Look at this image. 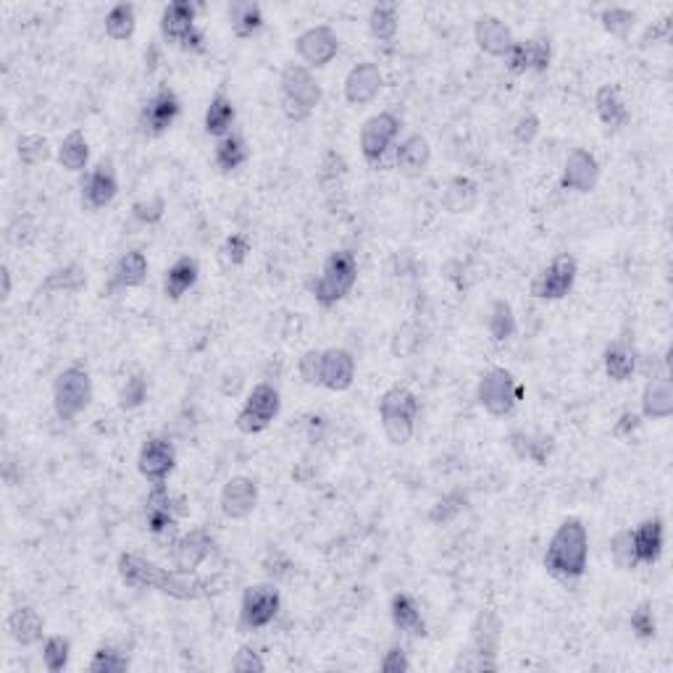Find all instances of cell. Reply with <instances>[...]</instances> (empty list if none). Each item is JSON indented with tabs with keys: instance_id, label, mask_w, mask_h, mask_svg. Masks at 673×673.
<instances>
[{
	"instance_id": "1",
	"label": "cell",
	"mask_w": 673,
	"mask_h": 673,
	"mask_svg": "<svg viewBox=\"0 0 673 673\" xmlns=\"http://www.w3.org/2000/svg\"><path fill=\"white\" fill-rule=\"evenodd\" d=\"M589 563V532L581 518H566L555 529L553 539L545 550L547 574L558 581H579L587 574Z\"/></svg>"
},
{
	"instance_id": "2",
	"label": "cell",
	"mask_w": 673,
	"mask_h": 673,
	"mask_svg": "<svg viewBox=\"0 0 673 673\" xmlns=\"http://www.w3.org/2000/svg\"><path fill=\"white\" fill-rule=\"evenodd\" d=\"M500 631L503 624L492 610H482L471 626V642L466 650H461L458 660L453 663V671H497V647H500Z\"/></svg>"
},
{
	"instance_id": "3",
	"label": "cell",
	"mask_w": 673,
	"mask_h": 673,
	"mask_svg": "<svg viewBox=\"0 0 673 673\" xmlns=\"http://www.w3.org/2000/svg\"><path fill=\"white\" fill-rule=\"evenodd\" d=\"M418 413H421V403H418L416 392L395 384L390 390L379 397V421H382L384 437L390 440V445H408L416 432Z\"/></svg>"
},
{
	"instance_id": "4",
	"label": "cell",
	"mask_w": 673,
	"mask_h": 673,
	"mask_svg": "<svg viewBox=\"0 0 673 673\" xmlns=\"http://www.w3.org/2000/svg\"><path fill=\"white\" fill-rule=\"evenodd\" d=\"M198 11L200 6H195L190 0H174V3H169L161 14L163 40L177 45L185 53H192V56H203L208 45L203 29L198 27Z\"/></svg>"
},
{
	"instance_id": "5",
	"label": "cell",
	"mask_w": 673,
	"mask_h": 673,
	"mask_svg": "<svg viewBox=\"0 0 673 673\" xmlns=\"http://www.w3.org/2000/svg\"><path fill=\"white\" fill-rule=\"evenodd\" d=\"M358 282V258L350 250H334L321 266V277L313 282V298L324 308H332L350 295Z\"/></svg>"
},
{
	"instance_id": "6",
	"label": "cell",
	"mask_w": 673,
	"mask_h": 673,
	"mask_svg": "<svg viewBox=\"0 0 673 673\" xmlns=\"http://www.w3.org/2000/svg\"><path fill=\"white\" fill-rule=\"evenodd\" d=\"M282 111L290 121H305L319 108L321 85L303 64H287L282 69Z\"/></svg>"
},
{
	"instance_id": "7",
	"label": "cell",
	"mask_w": 673,
	"mask_h": 673,
	"mask_svg": "<svg viewBox=\"0 0 673 673\" xmlns=\"http://www.w3.org/2000/svg\"><path fill=\"white\" fill-rule=\"evenodd\" d=\"M476 400L489 416H513L518 403L524 400V384L518 382L513 371L495 366V369L484 371L479 384H476Z\"/></svg>"
},
{
	"instance_id": "8",
	"label": "cell",
	"mask_w": 673,
	"mask_h": 673,
	"mask_svg": "<svg viewBox=\"0 0 673 673\" xmlns=\"http://www.w3.org/2000/svg\"><path fill=\"white\" fill-rule=\"evenodd\" d=\"M93 376L82 366H69L53 384V411L61 421H74L93 403Z\"/></svg>"
},
{
	"instance_id": "9",
	"label": "cell",
	"mask_w": 673,
	"mask_h": 673,
	"mask_svg": "<svg viewBox=\"0 0 673 673\" xmlns=\"http://www.w3.org/2000/svg\"><path fill=\"white\" fill-rule=\"evenodd\" d=\"M185 500L174 497L166 484H153L148 492V508H145V524L156 539H169V545L177 542L179 518L187 516Z\"/></svg>"
},
{
	"instance_id": "10",
	"label": "cell",
	"mask_w": 673,
	"mask_h": 673,
	"mask_svg": "<svg viewBox=\"0 0 673 673\" xmlns=\"http://www.w3.org/2000/svg\"><path fill=\"white\" fill-rule=\"evenodd\" d=\"M282 411V395L274 384L261 382L248 392L240 413L234 418V424L242 434H261L271 426V421Z\"/></svg>"
},
{
	"instance_id": "11",
	"label": "cell",
	"mask_w": 673,
	"mask_h": 673,
	"mask_svg": "<svg viewBox=\"0 0 673 673\" xmlns=\"http://www.w3.org/2000/svg\"><path fill=\"white\" fill-rule=\"evenodd\" d=\"M282 608V595L274 584H253L242 592L240 631H258L274 624Z\"/></svg>"
},
{
	"instance_id": "12",
	"label": "cell",
	"mask_w": 673,
	"mask_h": 673,
	"mask_svg": "<svg viewBox=\"0 0 673 673\" xmlns=\"http://www.w3.org/2000/svg\"><path fill=\"white\" fill-rule=\"evenodd\" d=\"M579 277V263L571 253H558L545 269L532 279V295L537 300H563L574 290Z\"/></svg>"
},
{
	"instance_id": "13",
	"label": "cell",
	"mask_w": 673,
	"mask_h": 673,
	"mask_svg": "<svg viewBox=\"0 0 673 673\" xmlns=\"http://www.w3.org/2000/svg\"><path fill=\"white\" fill-rule=\"evenodd\" d=\"M397 135H400V119L392 111H379V114L363 121L358 148H361V156L366 158V163H371V166L382 163L387 150L395 145Z\"/></svg>"
},
{
	"instance_id": "14",
	"label": "cell",
	"mask_w": 673,
	"mask_h": 673,
	"mask_svg": "<svg viewBox=\"0 0 673 673\" xmlns=\"http://www.w3.org/2000/svg\"><path fill=\"white\" fill-rule=\"evenodd\" d=\"M182 114V100L171 90L169 85H161L156 93L145 100L140 111V129L145 137H161L166 135L174 121Z\"/></svg>"
},
{
	"instance_id": "15",
	"label": "cell",
	"mask_w": 673,
	"mask_h": 673,
	"mask_svg": "<svg viewBox=\"0 0 673 673\" xmlns=\"http://www.w3.org/2000/svg\"><path fill=\"white\" fill-rule=\"evenodd\" d=\"M295 50H298L300 61L311 69H324L337 58L340 53V37L329 24H316L308 27L303 35L295 40Z\"/></svg>"
},
{
	"instance_id": "16",
	"label": "cell",
	"mask_w": 673,
	"mask_h": 673,
	"mask_svg": "<svg viewBox=\"0 0 673 673\" xmlns=\"http://www.w3.org/2000/svg\"><path fill=\"white\" fill-rule=\"evenodd\" d=\"M82 187V203L90 211L111 206L119 195V177H116L114 161H98L93 169L85 171V177L79 182Z\"/></svg>"
},
{
	"instance_id": "17",
	"label": "cell",
	"mask_w": 673,
	"mask_h": 673,
	"mask_svg": "<svg viewBox=\"0 0 673 673\" xmlns=\"http://www.w3.org/2000/svg\"><path fill=\"white\" fill-rule=\"evenodd\" d=\"M177 468V450L166 437H148L142 442L140 455H137V471H140L150 484H166Z\"/></svg>"
},
{
	"instance_id": "18",
	"label": "cell",
	"mask_w": 673,
	"mask_h": 673,
	"mask_svg": "<svg viewBox=\"0 0 673 673\" xmlns=\"http://www.w3.org/2000/svg\"><path fill=\"white\" fill-rule=\"evenodd\" d=\"M216 550V539L206 529H190L187 534L177 537V542L171 545V558H174V568L195 574L203 563Z\"/></svg>"
},
{
	"instance_id": "19",
	"label": "cell",
	"mask_w": 673,
	"mask_h": 673,
	"mask_svg": "<svg viewBox=\"0 0 673 673\" xmlns=\"http://www.w3.org/2000/svg\"><path fill=\"white\" fill-rule=\"evenodd\" d=\"M550 61H553V43L550 37L539 35L529 37V40H521V43H513L511 53L505 56V66L511 74H526V71H547L550 69Z\"/></svg>"
},
{
	"instance_id": "20",
	"label": "cell",
	"mask_w": 673,
	"mask_h": 673,
	"mask_svg": "<svg viewBox=\"0 0 673 673\" xmlns=\"http://www.w3.org/2000/svg\"><path fill=\"white\" fill-rule=\"evenodd\" d=\"M384 87V74L374 61H361L348 71L345 77V100L350 106L363 108L379 98Z\"/></svg>"
},
{
	"instance_id": "21",
	"label": "cell",
	"mask_w": 673,
	"mask_h": 673,
	"mask_svg": "<svg viewBox=\"0 0 673 673\" xmlns=\"http://www.w3.org/2000/svg\"><path fill=\"white\" fill-rule=\"evenodd\" d=\"M221 513L229 521H245L258 508V484L250 476H232L221 489Z\"/></svg>"
},
{
	"instance_id": "22",
	"label": "cell",
	"mask_w": 673,
	"mask_h": 673,
	"mask_svg": "<svg viewBox=\"0 0 673 673\" xmlns=\"http://www.w3.org/2000/svg\"><path fill=\"white\" fill-rule=\"evenodd\" d=\"M600 182V161L595 153L584 148H576L568 153L563 163V174H560V187L574 192H592Z\"/></svg>"
},
{
	"instance_id": "23",
	"label": "cell",
	"mask_w": 673,
	"mask_h": 673,
	"mask_svg": "<svg viewBox=\"0 0 673 673\" xmlns=\"http://www.w3.org/2000/svg\"><path fill=\"white\" fill-rule=\"evenodd\" d=\"M116 568H119L121 581L135 589H158L161 592L169 579V568H161L158 563L137 553H121Z\"/></svg>"
},
{
	"instance_id": "24",
	"label": "cell",
	"mask_w": 673,
	"mask_h": 673,
	"mask_svg": "<svg viewBox=\"0 0 673 673\" xmlns=\"http://www.w3.org/2000/svg\"><path fill=\"white\" fill-rule=\"evenodd\" d=\"M603 366L608 379H613V382L618 384L629 382L631 376L637 374L639 350L637 345H634V337H631V334L626 332L618 334V337H613V340L608 342V348H605L603 353Z\"/></svg>"
},
{
	"instance_id": "25",
	"label": "cell",
	"mask_w": 673,
	"mask_h": 673,
	"mask_svg": "<svg viewBox=\"0 0 673 673\" xmlns=\"http://www.w3.org/2000/svg\"><path fill=\"white\" fill-rule=\"evenodd\" d=\"M631 545H634L637 566L658 563L660 555H663V547H666V524H663V518L652 516L645 518V521H639L631 529Z\"/></svg>"
},
{
	"instance_id": "26",
	"label": "cell",
	"mask_w": 673,
	"mask_h": 673,
	"mask_svg": "<svg viewBox=\"0 0 673 673\" xmlns=\"http://www.w3.org/2000/svg\"><path fill=\"white\" fill-rule=\"evenodd\" d=\"M355 382V358L345 348L321 350V387L329 392H345Z\"/></svg>"
},
{
	"instance_id": "27",
	"label": "cell",
	"mask_w": 673,
	"mask_h": 673,
	"mask_svg": "<svg viewBox=\"0 0 673 673\" xmlns=\"http://www.w3.org/2000/svg\"><path fill=\"white\" fill-rule=\"evenodd\" d=\"M474 40L476 48L482 50L484 56L505 58L511 53L516 37H513L511 27L497 19V16H479L474 24Z\"/></svg>"
},
{
	"instance_id": "28",
	"label": "cell",
	"mask_w": 673,
	"mask_h": 673,
	"mask_svg": "<svg viewBox=\"0 0 673 673\" xmlns=\"http://www.w3.org/2000/svg\"><path fill=\"white\" fill-rule=\"evenodd\" d=\"M432 163V145L424 135H408L395 150V166L397 171L408 179H418L421 174H426Z\"/></svg>"
},
{
	"instance_id": "29",
	"label": "cell",
	"mask_w": 673,
	"mask_h": 673,
	"mask_svg": "<svg viewBox=\"0 0 673 673\" xmlns=\"http://www.w3.org/2000/svg\"><path fill=\"white\" fill-rule=\"evenodd\" d=\"M595 111L597 119L603 121V127L608 132H621L631 121L629 106H626L621 87L618 85H603L595 93Z\"/></svg>"
},
{
	"instance_id": "30",
	"label": "cell",
	"mask_w": 673,
	"mask_h": 673,
	"mask_svg": "<svg viewBox=\"0 0 673 673\" xmlns=\"http://www.w3.org/2000/svg\"><path fill=\"white\" fill-rule=\"evenodd\" d=\"M6 629H8V637L14 639L16 645L32 647V645H37V642H43L45 621H43V616L32 608V605H19V608H14L11 613H8Z\"/></svg>"
},
{
	"instance_id": "31",
	"label": "cell",
	"mask_w": 673,
	"mask_h": 673,
	"mask_svg": "<svg viewBox=\"0 0 673 673\" xmlns=\"http://www.w3.org/2000/svg\"><path fill=\"white\" fill-rule=\"evenodd\" d=\"M642 416L652 421H666L673 416V382L671 376H652L642 390Z\"/></svg>"
},
{
	"instance_id": "32",
	"label": "cell",
	"mask_w": 673,
	"mask_h": 673,
	"mask_svg": "<svg viewBox=\"0 0 673 673\" xmlns=\"http://www.w3.org/2000/svg\"><path fill=\"white\" fill-rule=\"evenodd\" d=\"M200 279V263L198 258L182 256L171 263L166 274H163V295L169 300H182L187 292L198 284Z\"/></svg>"
},
{
	"instance_id": "33",
	"label": "cell",
	"mask_w": 673,
	"mask_h": 673,
	"mask_svg": "<svg viewBox=\"0 0 673 673\" xmlns=\"http://www.w3.org/2000/svg\"><path fill=\"white\" fill-rule=\"evenodd\" d=\"M390 616L392 624L403 631L405 637L413 639L426 637V621L424 616H421V608H418L416 597L408 595V592H397V595H392Z\"/></svg>"
},
{
	"instance_id": "34",
	"label": "cell",
	"mask_w": 673,
	"mask_h": 673,
	"mask_svg": "<svg viewBox=\"0 0 673 673\" xmlns=\"http://www.w3.org/2000/svg\"><path fill=\"white\" fill-rule=\"evenodd\" d=\"M234 121H237V108H234V100L229 98L227 90L224 87H219L216 93L211 95V100H208V108H206V132L211 137H227L232 135L234 129Z\"/></svg>"
},
{
	"instance_id": "35",
	"label": "cell",
	"mask_w": 673,
	"mask_h": 673,
	"mask_svg": "<svg viewBox=\"0 0 673 673\" xmlns=\"http://www.w3.org/2000/svg\"><path fill=\"white\" fill-rule=\"evenodd\" d=\"M479 203V185L471 177H453L442 192V206L450 213L474 211Z\"/></svg>"
},
{
	"instance_id": "36",
	"label": "cell",
	"mask_w": 673,
	"mask_h": 673,
	"mask_svg": "<svg viewBox=\"0 0 673 673\" xmlns=\"http://www.w3.org/2000/svg\"><path fill=\"white\" fill-rule=\"evenodd\" d=\"M248 161H250L248 140L242 135H237V132L221 137L216 150H213V163H216L219 171H224V174H232V171H237Z\"/></svg>"
},
{
	"instance_id": "37",
	"label": "cell",
	"mask_w": 673,
	"mask_h": 673,
	"mask_svg": "<svg viewBox=\"0 0 673 673\" xmlns=\"http://www.w3.org/2000/svg\"><path fill=\"white\" fill-rule=\"evenodd\" d=\"M148 279V256L142 250H127L114 269V287L135 290Z\"/></svg>"
},
{
	"instance_id": "38",
	"label": "cell",
	"mask_w": 673,
	"mask_h": 673,
	"mask_svg": "<svg viewBox=\"0 0 673 673\" xmlns=\"http://www.w3.org/2000/svg\"><path fill=\"white\" fill-rule=\"evenodd\" d=\"M229 27L237 37H253L263 29V11L253 0H234L229 6Z\"/></svg>"
},
{
	"instance_id": "39",
	"label": "cell",
	"mask_w": 673,
	"mask_h": 673,
	"mask_svg": "<svg viewBox=\"0 0 673 673\" xmlns=\"http://www.w3.org/2000/svg\"><path fill=\"white\" fill-rule=\"evenodd\" d=\"M511 447L516 450L518 458H526V461L537 463V466H545L550 461V455L555 450V440L547 437V434H529V432H513L511 434Z\"/></svg>"
},
{
	"instance_id": "40",
	"label": "cell",
	"mask_w": 673,
	"mask_h": 673,
	"mask_svg": "<svg viewBox=\"0 0 673 673\" xmlns=\"http://www.w3.org/2000/svg\"><path fill=\"white\" fill-rule=\"evenodd\" d=\"M369 32L379 43H392L400 32V8L397 3H376L369 11Z\"/></svg>"
},
{
	"instance_id": "41",
	"label": "cell",
	"mask_w": 673,
	"mask_h": 673,
	"mask_svg": "<svg viewBox=\"0 0 673 673\" xmlns=\"http://www.w3.org/2000/svg\"><path fill=\"white\" fill-rule=\"evenodd\" d=\"M487 332L492 337V342H508L511 337H516L518 321L516 313H513V305L508 300L497 298L495 303L489 305Z\"/></svg>"
},
{
	"instance_id": "42",
	"label": "cell",
	"mask_w": 673,
	"mask_h": 673,
	"mask_svg": "<svg viewBox=\"0 0 673 673\" xmlns=\"http://www.w3.org/2000/svg\"><path fill=\"white\" fill-rule=\"evenodd\" d=\"M58 163L71 174H79V171L87 169V163H90V142L79 129H74V132L64 137L61 148H58Z\"/></svg>"
},
{
	"instance_id": "43",
	"label": "cell",
	"mask_w": 673,
	"mask_h": 673,
	"mask_svg": "<svg viewBox=\"0 0 673 673\" xmlns=\"http://www.w3.org/2000/svg\"><path fill=\"white\" fill-rule=\"evenodd\" d=\"M103 27H106V35L111 37V40H116V43L129 40L137 29V8L132 6V3H116V6H111V11L106 14Z\"/></svg>"
},
{
	"instance_id": "44",
	"label": "cell",
	"mask_w": 673,
	"mask_h": 673,
	"mask_svg": "<svg viewBox=\"0 0 673 673\" xmlns=\"http://www.w3.org/2000/svg\"><path fill=\"white\" fill-rule=\"evenodd\" d=\"M87 284V274L79 263H66L61 269L50 271L37 292H79Z\"/></svg>"
},
{
	"instance_id": "45",
	"label": "cell",
	"mask_w": 673,
	"mask_h": 673,
	"mask_svg": "<svg viewBox=\"0 0 673 673\" xmlns=\"http://www.w3.org/2000/svg\"><path fill=\"white\" fill-rule=\"evenodd\" d=\"M600 24H603V29L608 35L626 40V37L631 35L634 24H637V11H631V8L624 6H610L600 14Z\"/></svg>"
},
{
	"instance_id": "46",
	"label": "cell",
	"mask_w": 673,
	"mask_h": 673,
	"mask_svg": "<svg viewBox=\"0 0 673 673\" xmlns=\"http://www.w3.org/2000/svg\"><path fill=\"white\" fill-rule=\"evenodd\" d=\"M16 156L24 166H40L50 158V142L43 135H22L16 140Z\"/></svg>"
},
{
	"instance_id": "47",
	"label": "cell",
	"mask_w": 673,
	"mask_h": 673,
	"mask_svg": "<svg viewBox=\"0 0 673 673\" xmlns=\"http://www.w3.org/2000/svg\"><path fill=\"white\" fill-rule=\"evenodd\" d=\"M71 658V642L61 634H53L43 642V663L50 673H61L69 666Z\"/></svg>"
},
{
	"instance_id": "48",
	"label": "cell",
	"mask_w": 673,
	"mask_h": 673,
	"mask_svg": "<svg viewBox=\"0 0 673 673\" xmlns=\"http://www.w3.org/2000/svg\"><path fill=\"white\" fill-rule=\"evenodd\" d=\"M87 668L93 673H124L129 668V658L116 647H98Z\"/></svg>"
},
{
	"instance_id": "49",
	"label": "cell",
	"mask_w": 673,
	"mask_h": 673,
	"mask_svg": "<svg viewBox=\"0 0 673 673\" xmlns=\"http://www.w3.org/2000/svg\"><path fill=\"white\" fill-rule=\"evenodd\" d=\"M148 400V379L145 374L129 376L124 387L119 390V408L121 411H135Z\"/></svg>"
},
{
	"instance_id": "50",
	"label": "cell",
	"mask_w": 673,
	"mask_h": 673,
	"mask_svg": "<svg viewBox=\"0 0 673 673\" xmlns=\"http://www.w3.org/2000/svg\"><path fill=\"white\" fill-rule=\"evenodd\" d=\"M610 560L616 563L621 571H631L637 568V558H634V545H631V529H621L610 539Z\"/></svg>"
},
{
	"instance_id": "51",
	"label": "cell",
	"mask_w": 673,
	"mask_h": 673,
	"mask_svg": "<svg viewBox=\"0 0 673 673\" xmlns=\"http://www.w3.org/2000/svg\"><path fill=\"white\" fill-rule=\"evenodd\" d=\"M250 256V240L248 234L234 232L229 234L224 245L219 248V258L224 261V266H242Z\"/></svg>"
},
{
	"instance_id": "52",
	"label": "cell",
	"mask_w": 673,
	"mask_h": 673,
	"mask_svg": "<svg viewBox=\"0 0 673 673\" xmlns=\"http://www.w3.org/2000/svg\"><path fill=\"white\" fill-rule=\"evenodd\" d=\"M629 626L639 639L655 637V634H658V621H655V613H652V603L645 600V603H639L637 608L631 610Z\"/></svg>"
},
{
	"instance_id": "53",
	"label": "cell",
	"mask_w": 673,
	"mask_h": 673,
	"mask_svg": "<svg viewBox=\"0 0 673 673\" xmlns=\"http://www.w3.org/2000/svg\"><path fill=\"white\" fill-rule=\"evenodd\" d=\"M163 213H166V200H163L161 195L142 198L132 206V216H135L140 224H145V227H156L158 221L163 219Z\"/></svg>"
},
{
	"instance_id": "54",
	"label": "cell",
	"mask_w": 673,
	"mask_h": 673,
	"mask_svg": "<svg viewBox=\"0 0 673 673\" xmlns=\"http://www.w3.org/2000/svg\"><path fill=\"white\" fill-rule=\"evenodd\" d=\"M539 132H542V121H539V116L534 111H526V114L518 116L516 127H513V137L521 145H532L539 137Z\"/></svg>"
},
{
	"instance_id": "55",
	"label": "cell",
	"mask_w": 673,
	"mask_h": 673,
	"mask_svg": "<svg viewBox=\"0 0 673 673\" xmlns=\"http://www.w3.org/2000/svg\"><path fill=\"white\" fill-rule=\"evenodd\" d=\"M232 671L261 673V671H266V663H263L261 652H258L256 647L245 645V647H240V650H237V655H234Z\"/></svg>"
},
{
	"instance_id": "56",
	"label": "cell",
	"mask_w": 673,
	"mask_h": 673,
	"mask_svg": "<svg viewBox=\"0 0 673 673\" xmlns=\"http://www.w3.org/2000/svg\"><path fill=\"white\" fill-rule=\"evenodd\" d=\"M300 379L311 387H321V350H305L298 363Z\"/></svg>"
},
{
	"instance_id": "57",
	"label": "cell",
	"mask_w": 673,
	"mask_h": 673,
	"mask_svg": "<svg viewBox=\"0 0 673 673\" xmlns=\"http://www.w3.org/2000/svg\"><path fill=\"white\" fill-rule=\"evenodd\" d=\"M379 668H382L384 673H408V671H411V660H408V652H405V647L392 645L390 650L384 652V658H382V663H379Z\"/></svg>"
},
{
	"instance_id": "58",
	"label": "cell",
	"mask_w": 673,
	"mask_h": 673,
	"mask_svg": "<svg viewBox=\"0 0 673 673\" xmlns=\"http://www.w3.org/2000/svg\"><path fill=\"white\" fill-rule=\"evenodd\" d=\"M639 429H642V416L634 411H624L613 426V434L618 440H631V434H637Z\"/></svg>"
},
{
	"instance_id": "59",
	"label": "cell",
	"mask_w": 673,
	"mask_h": 673,
	"mask_svg": "<svg viewBox=\"0 0 673 673\" xmlns=\"http://www.w3.org/2000/svg\"><path fill=\"white\" fill-rule=\"evenodd\" d=\"M668 37H671V16H663L658 22H652L650 27L645 29V35H642V45H655V43H666Z\"/></svg>"
},
{
	"instance_id": "60",
	"label": "cell",
	"mask_w": 673,
	"mask_h": 673,
	"mask_svg": "<svg viewBox=\"0 0 673 673\" xmlns=\"http://www.w3.org/2000/svg\"><path fill=\"white\" fill-rule=\"evenodd\" d=\"M0 298H3V303H6L8 298H11V287H14V279H11V269H8L6 263L0 266Z\"/></svg>"
},
{
	"instance_id": "61",
	"label": "cell",
	"mask_w": 673,
	"mask_h": 673,
	"mask_svg": "<svg viewBox=\"0 0 673 673\" xmlns=\"http://www.w3.org/2000/svg\"><path fill=\"white\" fill-rule=\"evenodd\" d=\"M158 61H161L158 45L156 43L148 45V50H145V71H148V74H153V71H156V66H158Z\"/></svg>"
}]
</instances>
